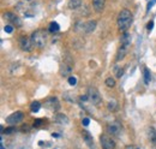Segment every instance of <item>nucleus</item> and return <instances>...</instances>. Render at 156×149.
Masks as SVG:
<instances>
[{"mask_svg":"<svg viewBox=\"0 0 156 149\" xmlns=\"http://www.w3.org/2000/svg\"><path fill=\"white\" fill-rule=\"evenodd\" d=\"M133 22V15L130 10L127 9H122L119 15H118V18H117V24H118V28L121 33H126L129 30V28L131 27Z\"/></svg>","mask_w":156,"mask_h":149,"instance_id":"obj_1","label":"nucleus"},{"mask_svg":"<svg viewBox=\"0 0 156 149\" xmlns=\"http://www.w3.org/2000/svg\"><path fill=\"white\" fill-rule=\"evenodd\" d=\"M33 46L36 48H43L47 43V35L43 30H36L30 35Z\"/></svg>","mask_w":156,"mask_h":149,"instance_id":"obj_2","label":"nucleus"},{"mask_svg":"<svg viewBox=\"0 0 156 149\" xmlns=\"http://www.w3.org/2000/svg\"><path fill=\"white\" fill-rule=\"evenodd\" d=\"M87 95H88L89 101H90L93 105H95V106H100V105H101V102H102V96H101L100 92H98L95 87H89Z\"/></svg>","mask_w":156,"mask_h":149,"instance_id":"obj_3","label":"nucleus"},{"mask_svg":"<svg viewBox=\"0 0 156 149\" xmlns=\"http://www.w3.org/2000/svg\"><path fill=\"white\" fill-rule=\"evenodd\" d=\"M100 143H101L102 149H114L115 148V141H114L111 136H108V135H106V133H103V135L100 136Z\"/></svg>","mask_w":156,"mask_h":149,"instance_id":"obj_4","label":"nucleus"},{"mask_svg":"<svg viewBox=\"0 0 156 149\" xmlns=\"http://www.w3.org/2000/svg\"><path fill=\"white\" fill-rule=\"evenodd\" d=\"M23 118H24L23 112H20V111L13 112L12 114H10V115L6 118V123H7L9 125L13 126V125H16V124H20V122L23 120Z\"/></svg>","mask_w":156,"mask_h":149,"instance_id":"obj_5","label":"nucleus"},{"mask_svg":"<svg viewBox=\"0 0 156 149\" xmlns=\"http://www.w3.org/2000/svg\"><path fill=\"white\" fill-rule=\"evenodd\" d=\"M106 130L112 136H119L121 132V125L118 122H109L106 126Z\"/></svg>","mask_w":156,"mask_h":149,"instance_id":"obj_6","label":"nucleus"},{"mask_svg":"<svg viewBox=\"0 0 156 149\" xmlns=\"http://www.w3.org/2000/svg\"><path fill=\"white\" fill-rule=\"evenodd\" d=\"M18 45H20V49L24 51V52H30L31 48L34 47L33 46V42L30 40V37H27V36H22L18 41Z\"/></svg>","mask_w":156,"mask_h":149,"instance_id":"obj_7","label":"nucleus"},{"mask_svg":"<svg viewBox=\"0 0 156 149\" xmlns=\"http://www.w3.org/2000/svg\"><path fill=\"white\" fill-rule=\"evenodd\" d=\"M46 106L53 112L58 111L59 108H60L59 100L57 99V97H54V96H51V97H48V99L46 100Z\"/></svg>","mask_w":156,"mask_h":149,"instance_id":"obj_8","label":"nucleus"},{"mask_svg":"<svg viewBox=\"0 0 156 149\" xmlns=\"http://www.w3.org/2000/svg\"><path fill=\"white\" fill-rule=\"evenodd\" d=\"M82 136H83V140H84V142H85V144L89 147L90 149H96L95 147V143H94V138H93V136L88 132V131H83L82 132Z\"/></svg>","mask_w":156,"mask_h":149,"instance_id":"obj_9","label":"nucleus"},{"mask_svg":"<svg viewBox=\"0 0 156 149\" xmlns=\"http://www.w3.org/2000/svg\"><path fill=\"white\" fill-rule=\"evenodd\" d=\"M4 17L7 19V20H10L11 23L16 24L17 27H20V25H22V20H20L17 16H15L12 12H5V13H4Z\"/></svg>","mask_w":156,"mask_h":149,"instance_id":"obj_10","label":"nucleus"},{"mask_svg":"<svg viewBox=\"0 0 156 149\" xmlns=\"http://www.w3.org/2000/svg\"><path fill=\"white\" fill-rule=\"evenodd\" d=\"M148 138H149L151 148L156 149V130L154 128H149V130H148Z\"/></svg>","mask_w":156,"mask_h":149,"instance_id":"obj_11","label":"nucleus"},{"mask_svg":"<svg viewBox=\"0 0 156 149\" xmlns=\"http://www.w3.org/2000/svg\"><path fill=\"white\" fill-rule=\"evenodd\" d=\"M127 51H129V47L127 46H124V45H120L119 46V49H118V53H117V58H115V60L117 61H120V60H122L126 54H127Z\"/></svg>","mask_w":156,"mask_h":149,"instance_id":"obj_12","label":"nucleus"},{"mask_svg":"<svg viewBox=\"0 0 156 149\" xmlns=\"http://www.w3.org/2000/svg\"><path fill=\"white\" fill-rule=\"evenodd\" d=\"M96 20H89V22H87V23H83V29H84V31L87 33V34H89V33H93L94 30H95V28H96Z\"/></svg>","mask_w":156,"mask_h":149,"instance_id":"obj_13","label":"nucleus"},{"mask_svg":"<svg viewBox=\"0 0 156 149\" xmlns=\"http://www.w3.org/2000/svg\"><path fill=\"white\" fill-rule=\"evenodd\" d=\"M106 5V0H93V9L96 12H102Z\"/></svg>","mask_w":156,"mask_h":149,"instance_id":"obj_14","label":"nucleus"},{"mask_svg":"<svg viewBox=\"0 0 156 149\" xmlns=\"http://www.w3.org/2000/svg\"><path fill=\"white\" fill-rule=\"evenodd\" d=\"M55 122L59 123V124H65V125H66V124H69V118H67L65 114H61V113H60V114H57V115H55Z\"/></svg>","mask_w":156,"mask_h":149,"instance_id":"obj_15","label":"nucleus"},{"mask_svg":"<svg viewBox=\"0 0 156 149\" xmlns=\"http://www.w3.org/2000/svg\"><path fill=\"white\" fill-rule=\"evenodd\" d=\"M82 6V0H69V7L71 10H77Z\"/></svg>","mask_w":156,"mask_h":149,"instance_id":"obj_16","label":"nucleus"},{"mask_svg":"<svg viewBox=\"0 0 156 149\" xmlns=\"http://www.w3.org/2000/svg\"><path fill=\"white\" fill-rule=\"evenodd\" d=\"M144 83L145 84H149L150 83V79H151V76H150V71H149V69L148 67H144Z\"/></svg>","mask_w":156,"mask_h":149,"instance_id":"obj_17","label":"nucleus"},{"mask_svg":"<svg viewBox=\"0 0 156 149\" xmlns=\"http://www.w3.org/2000/svg\"><path fill=\"white\" fill-rule=\"evenodd\" d=\"M105 83H106V85H107L108 88H113V87H115V79H114L113 77H108V78H106Z\"/></svg>","mask_w":156,"mask_h":149,"instance_id":"obj_18","label":"nucleus"},{"mask_svg":"<svg viewBox=\"0 0 156 149\" xmlns=\"http://www.w3.org/2000/svg\"><path fill=\"white\" fill-rule=\"evenodd\" d=\"M40 108H41V104H40L39 101H34L31 105H30V110H31V112H39Z\"/></svg>","mask_w":156,"mask_h":149,"instance_id":"obj_19","label":"nucleus"},{"mask_svg":"<svg viewBox=\"0 0 156 149\" xmlns=\"http://www.w3.org/2000/svg\"><path fill=\"white\" fill-rule=\"evenodd\" d=\"M59 29H60V27H59V24L57 22H52L49 24V31L51 33H57V31H59Z\"/></svg>","mask_w":156,"mask_h":149,"instance_id":"obj_20","label":"nucleus"},{"mask_svg":"<svg viewBox=\"0 0 156 149\" xmlns=\"http://www.w3.org/2000/svg\"><path fill=\"white\" fill-rule=\"evenodd\" d=\"M118 106V102L115 100H111L109 102H108V105H107V108L109 110V111H114L115 108H117Z\"/></svg>","mask_w":156,"mask_h":149,"instance_id":"obj_21","label":"nucleus"},{"mask_svg":"<svg viewBox=\"0 0 156 149\" xmlns=\"http://www.w3.org/2000/svg\"><path fill=\"white\" fill-rule=\"evenodd\" d=\"M69 83H70L71 85H76V83H77V78H76V77H73V76L69 77Z\"/></svg>","mask_w":156,"mask_h":149,"instance_id":"obj_22","label":"nucleus"},{"mask_svg":"<svg viewBox=\"0 0 156 149\" xmlns=\"http://www.w3.org/2000/svg\"><path fill=\"white\" fill-rule=\"evenodd\" d=\"M43 123H44V120H42V119H36V120L34 122V126H35V128H37V126H41Z\"/></svg>","mask_w":156,"mask_h":149,"instance_id":"obj_23","label":"nucleus"},{"mask_svg":"<svg viewBox=\"0 0 156 149\" xmlns=\"http://www.w3.org/2000/svg\"><path fill=\"white\" fill-rule=\"evenodd\" d=\"M153 28H154V22H153V20H150V22L148 23V25H147V29H148L149 31H151V30H153Z\"/></svg>","mask_w":156,"mask_h":149,"instance_id":"obj_24","label":"nucleus"},{"mask_svg":"<svg viewBox=\"0 0 156 149\" xmlns=\"http://www.w3.org/2000/svg\"><path fill=\"white\" fill-rule=\"evenodd\" d=\"M5 31L9 33V34H11V33L13 31V28H12L11 25H6V27H5Z\"/></svg>","mask_w":156,"mask_h":149,"instance_id":"obj_25","label":"nucleus"},{"mask_svg":"<svg viewBox=\"0 0 156 149\" xmlns=\"http://www.w3.org/2000/svg\"><path fill=\"white\" fill-rule=\"evenodd\" d=\"M89 122H90L89 118H84V119L82 120V124H83L84 126H88V125H89Z\"/></svg>","mask_w":156,"mask_h":149,"instance_id":"obj_26","label":"nucleus"},{"mask_svg":"<svg viewBox=\"0 0 156 149\" xmlns=\"http://www.w3.org/2000/svg\"><path fill=\"white\" fill-rule=\"evenodd\" d=\"M13 131H15V128H13V126H11V128H7L4 132H5V133H11V132H13Z\"/></svg>","mask_w":156,"mask_h":149,"instance_id":"obj_27","label":"nucleus"},{"mask_svg":"<svg viewBox=\"0 0 156 149\" xmlns=\"http://www.w3.org/2000/svg\"><path fill=\"white\" fill-rule=\"evenodd\" d=\"M156 0H151V1H149V4H148V10H150L151 7H153V5L155 4Z\"/></svg>","mask_w":156,"mask_h":149,"instance_id":"obj_28","label":"nucleus"},{"mask_svg":"<svg viewBox=\"0 0 156 149\" xmlns=\"http://www.w3.org/2000/svg\"><path fill=\"white\" fill-rule=\"evenodd\" d=\"M122 72H124V70H122V69H121V70H119V71H118V74H117V77H121V76H122Z\"/></svg>","mask_w":156,"mask_h":149,"instance_id":"obj_29","label":"nucleus"},{"mask_svg":"<svg viewBox=\"0 0 156 149\" xmlns=\"http://www.w3.org/2000/svg\"><path fill=\"white\" fill-rule=\"evenodd\" d=\"M0 149H5V148H4V146H2V143H1V147H0Z\"/></svg>","mask_w":156,"mask_h":149,"instance_id":"obj_30","label":"nucleus"}]
</instances>
